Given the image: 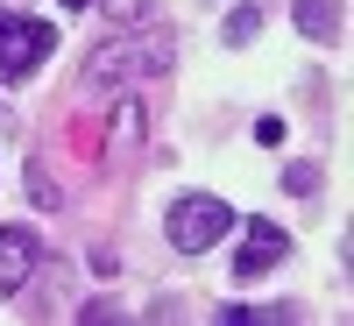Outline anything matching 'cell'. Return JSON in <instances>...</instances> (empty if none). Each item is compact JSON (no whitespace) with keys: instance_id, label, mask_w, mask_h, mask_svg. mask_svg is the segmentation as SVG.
Wrapping results in <instances>:
<instances>
[{"instance_id":"7","label":"cell","mask_w":354,"mask_h":326,"mask_svg":"<svg viewBox=\"0 0 354 326\" xmlns=\"http://www.w3.org/2000/svg\"><path fill=\"white\" fill-rule=\"evenodd\" d=\"M255 28H262V15H255V8H234V15H227V43H248Z\"/></svg>"},{"instance_id":"8","label":"cell","mask_w":354,"mask_h":326,"mask_svg":"<svg viewBox=\"0 0 354 326\" xmlns=\"http://www.w3.org/2000/svg\"><path fill=\"white\" fill-rule=\"evenodd\" d=\"M113 135H121V142H142V107H113Z\"/></svg>"},{"instance_id":"9","label":"cell","mask_w":354,"mask_h":326,"mask_svg":"<svg viewBox=\"0 0 354 326\" xmlns=\"http://www.w3.org/2000/svg\"><path fill=\"white\" fill-rule=\"evenodd\" d=\"M283 185H290V192H312V185H319V170H312V163H298V170H283Z\"/></svg>"},{"instance_id":"6","label":"cell","mask_w":354,"mask_h":326,"mask_svg":"<svg viewBox=\"0 0 354 326\" xmlns=\"http://www.w3.org/2000/svg\"><path fill=\"white\" fill-rule=\"evenodd\" d=\"M290 15H298V28L312 43H340V21H347L340 0H290Z\"/></svg>"},{"instance_id":"1","label":"cell","mask_w":354,"mask_h":326,"mask_svg":"<svg viewBox=\"0 0 354 326\" xmlns=\"http://www.w3.org/2000/svg\"><path fill=\"white\" fill-rule=\"evenodd\" d=\"M170 57H177V36H170V28H128V36H113V43H100L93 57H85V85L156 78V71H170Z\"/></svg>"},{"instance_id":"2","label":"cell","mask_w":354,"mask_h":326,"mask_svg":"<svg viewBox=\"0 0 354 326\" xmlns=\"http://www.w3.org/2000/svg\"><path fill=\"white\" fill-rule=\"evenodd\" d=\"M170 248H185V255H198V248H213L220 234L234 227V213H227V199H205V192H192V199H177L170 206Z\"/></svg>"},{"instance_id":"3","label":"cell","mask_w":354,"mask_h":326,"mask_svg":"<svg viewBox=\"0 0 354 326\" xmlns=\"http://www.w3.org/2000/svg\"><path fill=\"white\" fill-rule=\"evenodd\" d=\"M50 43H57L50 21H36V15H0V71H8V78H28L50 57Z\"/></svg>"},{"instance_id":"5","label":"cell","mask_w":354,"mask_h":326,"mask_svg":"<svg viewBox=\"0 0 354 326\" xmlns=\"http://www.w3.org/2000/svg\"><path fill=\"white\" fill-rule=\"evenodd\" d=\"M36 234H21V227H0V298H15L21 291V277L36 270Z\"/></svg>"},{"instance_id":"10","label":"cell","mask_w":354,"mask_h":326,"mask_svg":"<svg viewBox=\"0 0 354 326\" xmlns=\"http://www.w3.org/2000/svg\"><path fill=\"white\" fill-rule=\"evenodd\" d=\"M64 8H85V0H64Z\"/></svg>"},{"instance_id":"4","label":"cell","mask_w":354,"mask_h":326,"mask_svg":"<svg viewBox=\"0 0 354 326\" xmlns=\"http://www.w3.org/2000/svg\"><path fill=\"white\" fill-rule=\"evenodd\" d=\"M283 255H290V234H283L277 220H248L241 255H234V277H241V284H255V277H270Z\"/></svg>"}]
</instances>
